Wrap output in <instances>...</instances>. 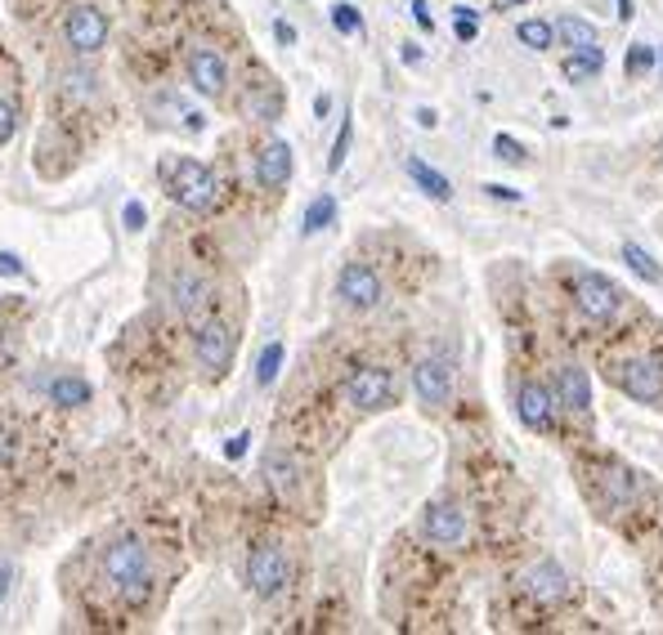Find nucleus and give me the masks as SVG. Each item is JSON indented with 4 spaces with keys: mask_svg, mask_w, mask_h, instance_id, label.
<instances>
[{
    "mask_svg": "<svg viewBox=\"0 0 663 635\" xmlns=\"http://www.w3.org/2000/svg\"><path fill=\"white\" fill-rule=\"evenodd\" d=\"M552 28H556V41H565L569 50H587V45H596V28H591L587 19H578V14H565V19H556Z\"/></svg>",
    "mask_w": 663,
    "mask_h": 635,
    "instance_id": "b1692460",
    "label": "nucleus"
},
{
    "mask_svg": "<svg viewBox=\"0 0 663 635\" xmlns=\"http://www.w3.org/2000/svg\"><path fill=\"white\" fill-rule=\"evenodd\" d=\"M14 130H19V112H14V103L0 99V149H6L10 139H14Z\"/></svg>",
    "mask_w": 663,
    "mask_h": 635,
    "instance_id": "473e14b6",
    "label": "nucleus"
},
{
    "mask_svg": "<svg viewBox=\"0 0 663 635\" xmlns=\"http://www.w3.org/2000/svg\"><path fill=\"white\" fill-rule=\"evenodd\" d=\"M515 416H520V426L529 430H547V420H552V394L543 385H520L515 390Z\"/></svg>",
    "mask_w": 663,
    "mask_h": 635,
    "instance_id": "f3484780",
    "label": "nucleus"
},
{
    "mask_svg": "<svg viewBox=\"0 0 663 635\" xmlns=\"http://www.w3.org/2000/svg\"><path fill=\"white\" fill-rule=\"evenodd\" d=\"M417 125H426V130H435V125H439V117H435V108H417Z\"/></svg>",
    "mask_w": 663,
    "mask_h": 635,
    "instance_id": "58836bf2",
    "label": "nucleus"
},
{
    "mask_svg": "<svg viewBox=\"0 0 663 635\" xmlns=\"http://www.w3.org/2000/svg\"><path fill=\"white\" fill-rule=\"evenodd\" d=\"M314 112H318V117H327V112H332V99H327V95H318V99H314Z\"/></svg>",
    "mask_w": 663,
    "mask_h": 635,
    "instance_id": "79ce46f5",
    "label": "nucleus"
},
{
    "mask_svg": "<svg viewBox=\"0 0 663 635\" xmlns=\"http://www.w3.org/2000/svg\"><path fill=\"white\" fill-rule=\"evenodd\" d=\"M337 296L350 305V309H377L381 305V277L372 264L363 260H350L341 273H337Z\"/></svg>",
    "mask_w": 663,
    "mask_h": 635,
    "instance_id": "9d476101",
    "label": "nucleus"
},
{
    "mask_svg": "<svg viewBox=\"0 0 663 635\" xmlns=\"http://www.w3.org/2000/svg\"><path fill=\"white\" fill-rule=\"evenodd\" d=\"M332 28H337L341 36H359L363 32V14L355 6H332Z\"/></svg>",
    "mask_w": 663,
    "mask_h": 635,
    "instance_id": "c756f323",
    "label": "nucleus"
},
{
    "mask_svg": "<svg viewBox=\"0 0 663 635\" xmlns=\"http://www.w3.org/2000/svg\"><path fill=\"white\" fill-rule=\"evenodd\" d=\"M346 398L350 407L359 412H381L394 403V376L385 368H359L350 381H346Z\"/></svg>",
    "mask_w": 663,
    "mask_h": 635,
    "instance_id": "1a4fd4ad",
    "label": "nucleus"
},
{
    "mask_svg": "<svg viewBox=\"0 0 663 635\" xmlns=\"http://www.w3.org/2000/svg\"><path fill=\"white\" fill-rule=\"evenodd\" d=\"M45 394L54 398V407H86V403L95 398L90 381H81V376H73V372H63V376H54V381L45 385Z\"/></svg>",
    "mask_w": 663,
    "mask_h": 635,
    "instance_id": "aec40b11",
    "label": "nucleus"
},
{
    "mask_svg": "<svg viewBox=\"0 0 663 635\" xmlns=\"http://www.w3.org/2000/svg\"><path fill=\"white\" fill-rule=\"evenodd\" d=\"M556 398L574 412V416H587L591 412V381H587V372L583 368H561V376H556Z\"/></svg>",
    "mask_w": 663,
    "mask_h": 635,
    "instance_id": "a211bd4d",
    "label": "nucleus"
},
{
    "mask_svg": "<svg viewBox=\"0 0 663 635\" xmlns=\"http://www.w3.org/2000/svg\"><path fill=\"white\" fill-rule=\"evenodd\" d=\"M247 444H251V435H247V430H242V435H233V439L225 444V457H229V461H242V457H247Z\"/></svg>",
    "mask_w": 663,
    "mask_h": 635,
    "instance_id": "c9c22d12",
    "label": "nucleus"
},
{
    "mask_svg": "<svg viewBox=\"0 0 663 635\" xmlns=\"http://www.w3.org/2000/svg\"><path fill=\"white\" fill-rule=\"evenodd\" d=\"M659 73H663V54H659Z\"/></svg>",
    "mask_w": 663,
    "mask_h": 635,
    "instance_id": "a18cd8bd",
    "label": "nucleus"
},
{
    "mask_svg": "<svg viewBox=\"0 0 663 635\" xmlns=\"http://www.w3.org/2000/svg\"><path fill=\"white\" fill-rule=\"evenodd\" d=\"M63 41H68L77 54H99L108 45V19L95 6H77L63 14Z\"/></svg>",
    "mask_w": 663,
    "mask_h": 635,
    "instance_id": "0eeeda50",
    "label": "nucleus"
},
{
    "mask_svg": "<svg viewBox=\"0 0 663 635\" xmlns=\"http://www.w3.org/2000/svg\"><path fill=\"white\" fill-rule=\"evenodd\" d=\"M409 10H413V19H417V28H422V32H431V28H435V19H431V10H426V0H413Z\"/></svg>",
    "mask_w": 663,
    "mask_h": 635,
    "instance_id": "4c0bfd02",
    "label": "nucleus"
},
{
    "mask_svg": "<svg viewBox=\"0 0 663 635\" xmlns=\"http://www.w3.org/2000/svg\"><path fill=\"white\" fill-rule=\"evenodd\" d=\"M350 139H355V117L346 112V117H341L337 139H332V157H327V171H332V175H337V171L346 166V157H350Z\"/></svg>",
    "mask_w": 663,
    "mask_h": 635,
    "instance_id": "cd10ccee",
    "label": "nucleus"
},
{
    "mask_svg": "<svg viewBox=\"0 0 663 635\" xmlns=\"http://www.w3.org/2000/svg\"><path fill=\"white\" fill-rule=\"evenodd\" d=\"M623 264H628L641 282H650V287H659V282H663V269H659L654 255H650L645 247H637V242H623Z\"/></svg>",
    "mask_w": 663,
    "mask_h": 635,
    "instance_id": "a878e982",
    "label": "nucleus"
},
{
    "mask_svg": "<svg viewBox=\"0 0 663 635\" xmlns=\"http://www.w3.org/2000/svg\"><path fill=\"white\" fill-rule=\"evenodd\" d=\"M529 595L534 600H543V604H561L565 595H569V578H565V569H556V559H543V563H534L529 569Z\"/></svg>",
    "mask_w": 663,
    "mask_h": 635,
    "instance_id": "4468645a",
    "label": "nucleus"
},
{
    "mask_svg": "<svg viewBox=\"0 0 663 635\" xmlns=\"http://www.w3.org/2000/svg\"><path fill=\"white\" fill-rule=\"evenodd\" d=\"M0 273H6V277H23V260L14 251H0Z\"/></svg>",
    "mask_w": 663,
    "mask_h": 635,
    "instance_id": "e433bc0d",
    "label": "nucleus"
},
{
    "mask_svg": "<svg viewBox=\"0 0 663 635\" xmlns=\"http://www.w3.org/2000/svg\"><path fill=\"white\" fill-rule=\"evenodd\" d=\"M104 578L126 600H135V604L149 595V587H153V555H149V546H144L140 533H121V537L108 541V550H104Z\"/></svg>",
    "mask_w": 663,
    "mask_h": 635,
    "instance_id": "f257e3e1",
    "label": "nucleus"
},
{
    "mask_svg": "<svg viewBox=\"0 0 663 635\" xmlns=\"http://www.w3.org/2000/svg\"><path fill=\"white\" fill-rule=\"evenodd\" d=\"M274 36H279L283 45H292V41H296V32H292V23H274Z\"/></svg>",
    "mask_w": 663,
    "mask_h": 635,
    "instance_id": "ea45409f",
    "label": "nucleus"
},
{
    "mask_svg": "<svg viewBox=\"0 0 663 635\" xmlns=\"http://www.w3.org/2000/svg\"><path fill=\"white\" fill-rule=\"evenodd\" d=\"M264 483H270L279 497H296L301 492V461L287 448H274L270 457H264Z\"/></svg>",
    "mask_w": 663,
    "mask_h": 635,
    "instance_id": "2eb2a0df",
    "label": "nucleus"
},
{
    "mask_svg": "<svg viewBox=\"0 0 663 635\" xmlns=\"http://www.w3.org/2000/svg\"><path fill=\"white\" fill-rule=\"evenodd\" d=\"M292 179V149H287V139H270L260 153H256V184L264 193H279L287 188Z\"/></svg>",
    "mask_w": 663,
    "mask_h": 635,
    "instance_id": "ddd939ff",
    "label": "nucleus"
},
{
    "mask_svg": "<svg viewBox=\"0 0 663 635\" xmlns=\"http://www.w3.org/2000/svg\"><path fill=\"white\" fill-rule=\"evenodd\" d=\"M162 179H166V193L171 201H180L193 216H207V210L220 201V184L211 175V166H203L197 157H175L162 166Z\"/></svg>",
    "mask_w": 663,
    "mask_h": 635,
    "instance_id": "f03ea898",
    "label": "nucleus"
},
{
    "mask_svg": "<svg viewBox=\"0 0 663 635\" xmlns=\"http://www.w3.org/2000/svg\"><path fill=\"white\" fill-rule=\"evenodd\" d=\"M485 197H493V201H520L524 193H520V188H507V184H485Z\"/></svg>",
    "mask_w": 663,
    "mask_h": 635,
    "instance_id": "f704fd0d",
    "label": "nucleus"
},
{
    "mask_svg": "<svg viewBox=\"0 0 663 635\" xmlns=\"http://www.w3.org/2000/svg\"><path fill=\"white\" fill-rule=\"evenodd\" d=\"M511 6H524V0H498V10H511Z\"/></svg>",
    "mask_w": 663,
    "mask_h": 635,
    "instance_id": "c03bdc74",
    "label": "nucleus"
},
{
    "mask_svg": "<svg viewBox=\"0 0 663 635\" xmlns=\"http://www.w3.org/2000/svg\"><path fill=\"white\" fill-rule=\"evenodd\" d=\"M659 63V54H654V45H645V41H637V45H628V54H623V73L628 77H645L650 67Z\"/></svg>",
    "mask_w": 663,
    "mask_h": 635,
    "instance_id": "c85d7f7f",
    "label": "nucleus"
},
{
    "mask_svg": "<svg viewBox=\"0 0 663 635\" xmlns=\"http://www.w3.org/2000/svg\"><path fill=\"white\" fill-rule=\"evenodd\" d=\"M404 171H409V179L431 197V201H448L453 197V184H448V175H439L435 166H426L422 157H409L404 162Z\"/></svg>",
    "mask_w": 663,
    "mask_h": 635,
    "instance_id": "412c9836",
    "label": "nucleus"
},
{
    "mask_svg": "<svg viewBox=\"0 0 663 635\" xmlns=\"http://www.w3.org/2000/svg\"><path fill=\"white\" fill-rule=\"evenodd\" d=\"M619 19H623V23L632 19V0H619Z\"/></svg>",
    "mask_w": 663,
    "mask_h": 635,
    "instance_id": "37998d69",
    "label": "nucleus"
},
{
    "mask_svg": "<svg viewBox=\"0 0 663 635\" xmlns=\"http://www.w3.org/2000/svg\"><path fill=\"white\" fill-rule=\"evenodd\" d=\"M413 390H417V398H422L426 407L448 403V394H453V363H448L444 354H426V359L413 368Z\"/></svg>",
    "mask_w": 663,
    "mask_h": 635,
    "instance_id": "9b49d317",
    "label": "nucleus"
},
{
    "mask_svg": "<svg viewBox=\"0 0 663 635\" xmlns=\"http://www.w3.org/2000/svg\"><path fill=\"white\" fill-rule=\"evenodd\" d=\"M453 19H457V41H476V36H480V10L457 6Z\"/></svg>",
    "mask_w": 663,
    "mask_h": 635,
    "instance_id": "7c9ffc66",
    "label": "nucleus"
},
{
    "mask_svg": "<svg viewBox=\"0 0 663 635\" xmlns=\"http://www.w3.org/2000/svg\"><path fill=\"white\" fill-rule=\"evenodd\" d=\"M188 86L203 95V99H220L229 86V67L220 58V50L211 45H193L188 50Z\"/></svg>",
    "mask_w": 663,
    "mask_h": 635,
    "instance_id": "6e6552de",
    "label": "nucleus"
},
{
    "mask_svg": "<svg viewBox=\"0 0 663 635\" xmlns=\"http://www.w3.org/2000/svg\"><path fill=\"white\" fill-rule=\"evenodd\" d=\"M601 67H606L601 45H587V50H574V54L561 63V73H565L569 86H583V81H591V77H601Z\"/></svg>",
    "mask_w": 663,
    "mask_h": 635,
    "instance_id": "6ab92c4d",
    "label": "nucleus"
},
{
    "mask_svg": "<svg viewBox=\"0 0 663 635\" xmlns=\"http://www.w3.org/2000/svg\"><path fill=\"white\" fill-rule=\"evenodd\" d=\"M292 582V563H287V550L274 546V541H260L251 555H247V587L260 595V600H279Z\"/></svg>",
    "mask_w": 663,
    "mask_h": 635,
    "instance_id": "7ed1b4c3",
    "label": "nucleus"
},
{
    "mask_svg": "<svg viewBox=\"0 0 663 635\" xmlns=\"http://www.w3.org/2000/svg\"><path fill=\"white\" fill-rule=\"evenodd\" d=\"M283 359H287L283 340L264 344V349H260V359H256V385H274V381H279V372H283Z\"/></svg>",
    "mask_w": 663,
    "mask_h": 635,
    "instance_id": "bb28decb",
    "label": "nucleus"
},
{
    "mask_svg": "<svg viewBox=\"0 0 663 635\" xmlns=\"http://www.w3.org/2000/svg\"><path fill=\"white\" fill-rule=\"evenodd\" d=\"M606 497H610V511H632L637 506V474L623 466H610L606 470Z\"/></svg>",
    "mask_w": 663,
    "mask_h": 635,
    "instance_id": "4be33fe9",
    "label": "nucleus"
},
{
    "mask_svg": "<svg viewBox=\"0 0 663 635\" xmlns=\"http://www.w3.org/2000/svg\"><path fill=\"white\" fill-rule=\"evenodd\" d=\"M422 533H426L435 546H461V541H467V515H461L457 502H435V506L422 515Z\"/></svg>",
    "mask_w": 663,
    "mask_h": 635,
    "instance_id": "f8f14e48",
    "label": "nucleus"
},
{
    "mask_svg": "<svg viewBox=\"0 0 663 635\" xmlns=\"http://www.w3.org/2000/svg\"><path fill=\"white\" fill-rule=\"evenodd\" d=\"M332 220H337V197L318 193V197L305 206V216H301V233H323Z\"/></svg>",
    "mask_w": 663,
    "mask_h": 635,
    "instance_id": "5701e85b",
    "label": "nucleus"
},
{
    "mask_svg": "<svg viewBox=\"0 0 663 635\" xmlns=\"http://www.w3.org/2000/svg\"><path fill=\"white\" fill-rule=\"evenodd\" d=\"M171 300H175V309L184 314V318H197V309H207L211 305V287H207V277H197V273H175V282H171Z\"/></svg>",
    "mask_w": 663,
    "mask_h": 635,
    "instance_id": "dca6fc26",
    "label": "nucleus"
},
{
    "mask_svg": "<svg viewBox=\"0 0 663 635\" xmlns=\"http://www.w3.org/2000/svg\"><path fill=\"white\" fill-rule=\"evenodd\" d=\"M515 41H520L524 50L543 54V50H552V41H556V28H552V23H543V19H524V23H515Z\"/></svg>",
    "mask_w": 663,
    "mask_h": 635,
    "instance_id": "393cba45",
    "label": "nucleus"
},
{
    "mask_svg": "<svg viewBox=\"0 0 663 635\" xmlns=\"http://www.w3.org/2000/svg\"><path fill=\"white\" fill-rule=\"evenodd\" d=\"M193 354H197V368L220 381L229 372V363H233V331L220 318L203 322V327L193 331Z\"/></svg>",
    "mask_w": 663,
    "mask_h": 635,
    "instance_id": "39448f33",
    "label": "nucleus"
},
{
    "mask_svg": "<svg viewBox=\"0 0 663 635\" xmlns=\"http://www.w3.org/2000/svg\"><path fill=\"white\" fill-rule=\"evenodd\" d=\"M574 305H578V314L583 318H591V322H610L615 314H619V305H623V296H619V287L606 277V273H578L574 277Z\"/></svg>",
    "mask_w": 663,
    "mask_h": 635,
    "instance_id": "20e7f679",
    "label": "nucleus"
},
{
    "mask_svg": "<svg viewBox=\"0 0 663 635\" xmlns=\"http://www.w3.org/2000/svg\"><path fill=\"white\" fill-rule=\"evenodd\" d=\"M493 157L507 162V166H520V162H524V149L515 144L511 134H498V139H493Z\"/></svg>",
    "mask_w": 663,
    "mask_h": 635,
    "instance_id": "2f4dec72",
    "label": "nucleus"
},
{
    "mask_svg": "<svg viewBox=\"0 0 663 635\" xmlns=\"http://www.w3.org/2000/svg\"><path fill=\"white\" fill-rule=\"evenodd\" d=\"M121 220H126V229H130V233H140V229L149 225V210H144V201H126Z\"/></svg>",
    "mask_w": 663,
    "mask_h": 635,
    "instance_id": "72a5a7b5",
    "label": "nucleus"
},
{
    "mask_svg": "<svg viewBox=\"0 0 663 635\" xmlns=\"http://www.w3.org/2000/svg\"><path fill=\"white\" fill-rule=\"evenodd\" d=\"M400 54H404V63H422V50L409 41V45H400Z\"/></svg>",
    "mask_w": 663,
    "mask_h": 635,
    "instance_id": "a19ab883",
    "label": "nucleus"
},
{
    "mask_svg": "<svg viewBox=\"0 0 663 635\" xmlns=\"http://www.w3.org/2000/svg\"><path fill=\"white\" fill-rule=\"evenodd\" d=\"M615 381H619V390H623L628 398H637V403H659V398H663V363H659V359H645V354L623 359V363L615 368Z\"/></svg>",
    "mask_w": 663,
    "mask_h": 635,
    "instance_id": "423d86ee",
    "label": "nucleus"
},
{
    "mask_svg": "<svg viewBox=\"0 0 663 635\" xmlns=\"http://www.w3.org/2000/svg\"><path fill=\"white\" fill-rule=\"evenodd\" d=\"M659 157H663V144H659Z\"/></svg>",
    "mask_w": 663,
    "mask_h": 635,
    "instance_id": "49530a36",
    "label": "nucleus"
}]
</instances>
